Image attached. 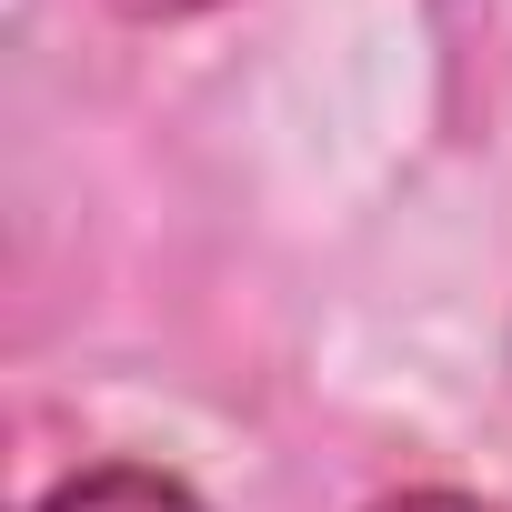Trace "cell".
Segmentation results:
<instances>
[{
  "mask_svg": "<svg viewBox=\"0 0 512 512\" xmlns=\"http://www.w3.org/2000/svg\"><path fill=\"white\" fill-rule=\"evenodd\" d=\"M31 512H211V502H201L171 462H131V452H121V462H81V472H61Z\"/></svg>",
  "mask_w": 512,
  "mask_h": 512,
  "instance_id": "obj_1",
  "label": "cell"
},
{
  "mask_svg": "<svg viewBox=\"0 0 512 512\" xmlns=\"http://www.w3.org/2000/svg\"><path fill=\"white\" fill-rule=\"evenodd\" d=\"M372 512H502L492 492H462V482H412V492H382Z\"/></svg>",
  "mask_w": 512,
  "mask_h": 512,
  "instance_id": "obj_2",
  "label": "cell"
},
{
  "mask_svg": "<svg viewBox=\"0 0 512 512\" xmlns=\"http://www.w3.org/2000/svg\"><path fill=\"white\" fill-rule=\"evenodd\" d=\"M111 21H141V31H161V21H201V11H221V0H101Z\"/></svg>",
  "mask_w": 512,
  "mask_h": 512,
  "instance_id": "obj_3",
  "label": "cell"
}]
</instances>
